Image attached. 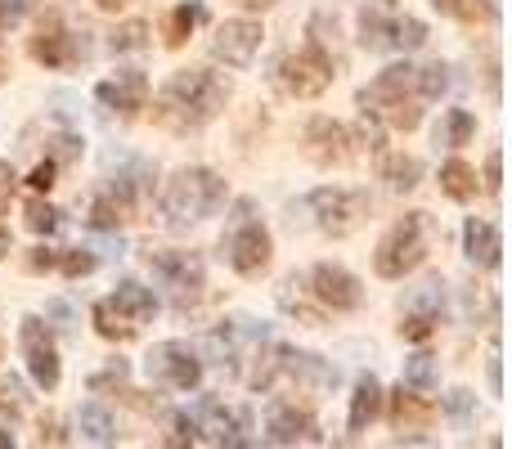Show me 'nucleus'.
I'll list each match as a JSON object with an SVG mask.
<instances>
[{
  "instance_id": "1",
  "label": "nucleus",
  "mask_w": 512,
  "mask_h": 449,
  "mask_svg": "<svg viewBox=\"0 0 512 449\" xmlns=\"http://www.w3.org/2000/svg\"><path fill=\"white\" fill-rule=\"evenodd\" d=\"M225 95H230V90H225V81L216 77V72L185 68L167 81V90H162V117L189 131V126L212 122V117L225 108Z\"/></svg>"
},
{
  "instance_id": "2",
  "label": "nucleus",
  "mask_w": 512,
  "mask_h": 449,
  "mask_svg": "<svg viewBox=\"0 0 512 449\" xmlns=\"http://www.w3.org/2000/svg\"><path fill=\"white\" fill-rule=\"evenodd\" d=\"M418 99H423L418 95V68L396 63V68L378 72V81L360 95V104H364V113L369 117H382V122L396 126V131H414V126L423 122Z\"/></svg>"
},
{
  "instance_id": "3",
  "label": "nucleus",
  "mask_w": 512,
  "mask_h": 449,
  "mask_svg": "<svg viewBox=\"0 0 512 449\" xmlns=\"http://www.w3.org/2000/svg\"><path fill=\"white\" fill-rule=\"evenodd\" d=\"M221 203H225V180L203 167L176 171V176L167 180V189H162V212L171 216V225L203 221V216H212Z\"/></svg>"
},
{
  "instance_id": "4",
  "label": "nucleus",
  "mask_w": 512,
  "mask_h": 449,
  "mask_svg": "<svg viewBox=\"0 0 512 449\" xmlns=\"http://www.w3.org/2000/svg\"><path fill=\"white\" fill-rule=\"evenodd\" d=\"M427 238H432V221H427V212H409L405 221L391 225V234L378 243V256H373V265H378L382 279H405L409 270H418L427 256Z\"/></svg>"
},
{
  "instance_id": "5",
  "label": "nucleus",
  "mask_w": 512,
  "mask_h": 449,
  "mask_svg": "<svg viewBox=\"0 0 512 449\" xmlns=\"http://www.w3.org/2000/svg\"><path fill=\"white\" fill-rule=\"evenodd\" d=\"M279 86L297 99H315L333 86V59L324 54V45H306L301 54H288L279 63Z\"/></svg>"
},
{
  "instance_id": "6",
  "label": "nucleus",
  "mask_w": 512,
  "mask_h": 449,
  "mask_svg": "<svg viewBox=\"0 0 512 449\" xmlns=\"http://www.w3.org/2000/svg\"><path fill=\"white\" fill-rule=\"evenodd\" d=\"M310 212H315L319 229L346 238L369 216V194H360V189H315V194H310Z\"/></svg>"
},
{
  "instance_id": "7",
  "label": "nucleus",
  "mask_w": 512,
  "mask_h": 449,
  "mask_svg": "<svg viewBox=\"0 0 512 449\" xmlns=\"http://www.w3.org/2000/svg\"><path fill=\"white\" fill-rule=\"evenodd\" d=\"M225 256L239 274H256L270 261V234L261 229V221H252V207L239 203V216H234L230 234H225Z\"/></svg>"
},
{
  "instance_id": "8",
  "label": "nucleus",
  "mask_w": 512,
  "mask_h": 449,
  "mask_svg": "<svg viewBox=\"0 0 512 449\" xmlns=\"http://www.w3.org/2000/svg\"><path fill=\"white\" fill-rule=\"evenodd\" d=\"M149 270L162 279V288L189 306V301L203 297V261L194 252H149Z\"/></svg>"
},
{
  "instance_id": "9",
  "label": "nucleus",
  "mask_w": 512,
  "mask_h": 449,
  "mask_svg": "<svg viewBox=\"0 0 512 449\" xmlns=\"http://www.w3.org/2000/svg\"><path fill=\"white\" fill-rule=\"evenodd\" d=\"M149 373H153L158 382H167V387H176V391H194L198 382H203V364H198V355L189 351L185 342H162V346H153Z\"/></svg>"
},
{
  "instance_id": "10",
  "label": "nucleus",
  "mask_w": 512,
  "mask_h": 449,
  "mask_svg": "<svg viewBox=\"0 0 512 449\" xmlns=\"http://www.w3.org/2000/svg\"><path fill=\"white\" fill-rule=\"evenodd\" d=\"M256 50H261V23H252V18H230L212 36V54L230 68H248Z\"/></svg>"
},
{
  "instance_id": "11",
  "label": "nucleus",
  "mask_w": 512,
  "mask_h": 449,
  "mask_svg": "<svg viewBox=\"0 0 512 449\" xmlns=\"http://www.w3.org/2000/svg\"><path fill=\"white\" fill-rule=\"evenodd\" d=\"M310 292H315L324 306H333V310H355L364 301L355 274L342 270V265H333V261H324V265H315V270H310Z\"/></svg>"
},
{
  "instance_id": "12",
  "label": "nucleus",
  "mask_w": 512,
  "mask_h": 449,
  "mask_svg": "<svg viewBox=\"0 0 512 449\" xmlns=\"http://www.w3.org/2000/svg\"><path fill=\"white\" fill-rule=\"evenodd\" d=\"M23 355H27V369H32L36 387H45V391L59 387V355H54V342L41 328V319H23Z\"/></svg>"
},
{
  "instance_id": "13",
  "label": "nucleus",
  "mask_w": 512,
  "mask_h": 449,
  "mask_svg": "<svg viewBox=\"0 0 512 449\" xmlns=\"http://www.w3.org/2000/svg\"><path fill=\"white\" fill-rule=\"evenodd\" d=\"M95 95H99V104L117 108L122 117H135L144 108V99H149V77H144L140 68H122L113 81H104Z\"/></svg>"
},
{
  "instance_id": "14",
  "label": "nucleus",
  "mask_w": 512,
  "mask_h": 449,
  "mask_svg": "<svg viewBox=\"0 0 512 449\" xmlns=\"http://www.w3.org/2000/svg\"><path fill=\"white\" fill-rule=\"evenodd\" d=\"M194 427H198V432H207V441H212V445H243L239 432L248 427V414H230L221 400H203Z\"/></svg>"
},
{
  "instance_id": "15",
  "label": "nucleus",
  "mask_w": 512,
  "mask_h": 449,
  "mask_svg": "<svg viewBox=\"0 0 512 449\" xmlns=\"http://www.w3.org/2000/svg\"><path fill=\"white\" fill-rule=\"evenodd\" d=\"M32 54L45 63V68H63V63H72V36H68V27H63V18L59 14H45V23H41V32L32 36Z\"/></svg>"
},
{
  "instance_id": "16",
  "label": "nucleus",
  "mask_w": 512,
  "mask_h": 449,
  "mask_svg": "<svg viewBox=\"0 0 512 449\" xmlns=\"http://www.w3.org/2000/svg\"><path fill=\"white\" fill-rule=\"evenodd\" d=\"M306 144L319 162H346L351 158V135H346V126L328 122V117H315V122L306 126Z\"/></svg>"
},
{
  "instance_id": "17",
  "label": "nucleus",
  "mask_w": 512,
  "mask_h": 449,
  "mask_svg": "<svg viewBox=\"0 0 512 449\" xmlns=\"http://www.w3.org/2000/svg\"><path fill=\"white\" fill-rule=\"evenodd\" d=\"M265 441L270 445H315V423H310L306 414H297V409L279 405L270 414V423H265Z\"/></svg>"
},
{
  "instance_id": "18",
  "label": "nucleus",
  "mask_w": 512,
  "mask_h": 449,
  "mask_svg": "<svg viewBox=\"0 0 512 449\" xmlns=\"http://www.w3.org/2000/svg\"><path fill=\"white\" fill-rule=\"evenodd\" d=\"M391 27H396V0H369L360 9V41L369 50H391Z\"/></svg>"
},
{
  "instance_id": "19",
  "label": "nucleus",
  "mask_w": 512,
  "mask_h": 449,
  "mask_svg": "<svg viewBox=\"0 0 512 449\" xmlns=\"http://www.w3.org/2000/svg\"><path fill=\"white\" fill-rule=\"evenodd\" d=\"M274 364H279L292 382H306V387H315V391H324V387H333V382H337V369H328V364L315 360V355L279 351V360H274Z\"/></svg>"
},
{
  "instance_id": "20",
  "label": "nucleus",
  "mask_w": 512,
  "mask_h": 449,
  "mask_svg": "<svg viewBox=\"0 0 512 449\" xmlns=\"http://www.w3.org/2000/svg\"><path fill=\"white\" fill-rule=\"evenodd\" d=\"M463 243H468V256L477 265L499 270V229L490 221H477V216H472V221L463 225Z\"/></svg>"
},
{
  "instance_id": "21",
  "label": "nucleus",
  "mask_w": 512,
  "mask_h": 449,
  "mask_svg": "<svg viewBox=\"0 0 512 449\" xmlns=\"http://www.w3.org/2000/svg\"><path fill=\"white\" fill-rule=\"evenodd\" d=\"M108 306L117 310V315L126 319V324H144V319H153V310H158V301H153L149 288H140V283H122V288L108 297Z\"/></svg>"
},
{
  "instance_id": "22",
  "label": "nucleus",
  "mask_w": 512,
  "mask_h": 449,
  "mask_svg": "<svg viewBox=\"0 0 512 449\" xmlns=\"http://www.w3.org/2000/svg\"><path fill=\"white\" fill-rule=\"evenodd\" d=\"M391 418H396V427H427L436 418V405L427 396H418L414 387H400L396 396H391Z\"/></svg>"
},
{
  "instance_id": "23",
  "label": "nucleus",
  "mask_w": 512,
  "mask_h": 449,
  "mask_svg": "<svg viewBox=\"0 0 512 449\" xmlns=\"http://www.w3.org/2000/svg\"><path fill=\"white\" fill-rule=\"evenodd\" d=\"M131 221V189L122 185V194H104L95 198V207H90V225L95 229H117Z\"/></svg>"
},
{
  "instance_id": "24",
  "label": "nucleus",
  "mask_w": 512,
  "mask_h": 449,
  "mask_svg": "<svg viewBox=\"0 0 512 449\" xmlns=\"http://www.w3.org/2000/svg\"><path fill=\"white\" fill-rule=\"evenodd\" d=\"M378 409H382V387L373 378H364L351 396V432H364L378 418Z\"/></svg>"
},
{
  "instance_id": "25",
  "label": "nucleus",
  "mask_w": 512,
  "mask_h": 449,
  "mask_svg": "<svg viewBox=\"0 0 512 449\" xmlns=\"http://www.w3.org/2000/svg\"><path fill=\"white\" fill-rule=\"evenodd\" d=\"M472 131H477V122H472L468 108H450V113L441 117V126H436V144H445V149H459V144L472 140Z\"/></svg>"
},
{
  "instance_id": "26",
  "label": "nucleus",
  "mask_w": 512,
  "mask_h": 449,
  "mask_svg": "<svg viewBox=\"0 0 512 449\" xmlns=\"http://www.w3.org/2000/svg\"><path fill=\"white\" fill-rule=\"evenodd\" d=\"M441 189L450 198H459V203H468V198L477 194V171H472L468 162H459V158L445 162V167H441Z\"/></svg>"
},
{
  "instance_id": "27",
  "label": "nucleus",
  "mask_w": 512,
  "mask_h": 449,
  "mask_svg": "<svg viewBox=\"0 0 512 449\" xmlns=\"http://www.w3.org/2000/svg\"><path fill=\"white\" fill-rule=\"evenodd\" d=\"M378 171H382V180H387V185L396 189V194H405V189H414V185H418V162H414V158H405V153H387Z\"/></svg>"
},
{
  "instance_id": "28",
  "label": "nucleus",
  "mask_w": 512,
  "mask_h": 449,
  "mask_svg": "<svg viewBox=\"0 0 512 449\" xmlns=\"http://www.w3.org/2000/svg\"><path fill=\"white\" fill-rule=\"evenodd\" d=\"M81 436L95 445H113V414H108L104 405H81Z\"/></svg>"
},
{
  "instance_id": "29",
  "label": "nucleus",
  "mask_w": 512,
  "mask_h": 449,
  "mask_svg": "<svg viewBox=\"0 0 512 449\" xmlns=\"http://www.w3.org/2000/svg\"><path fill=\"white\" fill-rule=\"evenodd\" d=\"M95 328L108 337V342H131V337H135V324H126V319L117 315L108 301H99V306H95Z\"/></svg>"
},
{
  "instance_id": "30",
  "label": "nucleus",
  "mask_w": 512,
  "mask_h": 449,
  "mask_svg": "<svg viewBox=\"0 0 512 449\" xmlns=\"http://www.w3.org/2000/svg\"><path fill=\"white\" fill-rule=\"evenodd\" d=\"M400 387L432 391L436 387V360H432V355H409V360H405V382H400Z\"/></svg>"
},
{
  "instance_id": "31",
  "label": "nucleus",
  "mask_w": 512,
  "mask_h": 449,
  "mask_svg": "<svg viewBox=\"0 0 512 449\" xmlns=\"http://www.w3.org/2000/svg\"><path fill=\"white\" fill-rule=\"evenodd\" d=\"M427 41V27L418 23V18H400L396 14V27H391V50H418V45Z\"/></svg>"
},
{
  "instance_id": "32",
  "label": "nucleus",
  "mask_w": 512,
  "mask_h": 449,
  "mask_svg": "<svg viewBox=\"0 0 512 449\" xmlns=\"http://www.w3.org/2000/svg\"><path fill=\"white\" fill-rule=\"evenodd\" d=\"M198 18H203V9L198 5H180L176 14H171V23H167V45H185V36L194 32Z\"/></svg>"
},
{
  "instance_id": "33",
  "label": "nucleus",
  "mask_w": 512,
  "mask_h": 449,
  "mask_svg": "<svg viewBox=\"0 0 512 449\" xmlns=\"http://www.w3.org/2000/svg\"><path fill=\"white\" fill-rule=\"evenodd\" d=\"M445 86H450V68H445V63H432V68H418V95H423V99H436Z\"/></svg>"
},
{
  "instance_id": "34",
  "label": "nucleus",
  "mask_w": 512,
  "mask_h": 449,
  "mask_svg": "<svg viewBox=\"0 0 512 449\" xmlns=\"http://www.w3.org/2000/svg\"><path fill=\"white\" fill-rule=\"evenodd\" d=\"M23 216H27V229H32V234H50V229H59V212H54L50 203H36L32 198Z\"/></svg>"
},
{
  "instance_id": "35",
  "label": "nucleus",
  "mask_w": 512,
  "mask_h": 449,
  "mask_svg": "<svg viewBox=\"0 0 512 449\" xmlns=\"http://www.w3.org/2000/svg\"><path fill=\"white\" fill-rule=\"evenodd\" d=\"M144 41H149V27L144 23H122L113 32V50H144Z\"/></svg>"
},
{
  "instance_id": "36",
  "label": "nucleus",
  "mask_w": 512,
  "mask_h": 449,
  "mask_svg": "<svg viewBox=\"0 0 512 449\" xmlns=\"http://www.w3.org/2000/svg\"><path fill=\"white\" fill-rule=\"evenodd\" d=\"M441 14H454V18H486L490 9L481 5V0H432Z\"/></svg>"
},
{
  "instance_id": "37",
  "label": "nucleus",
  "mask_w": 512,
  "mask_h": 449,
  "mask_svg": "<svg viewBox=\"0 0 512 449\" xmlns=\"http://www.w3.org/2000/svg\"><path fill=\"white\" fill-rule=\"evenodd\" d=\"M0 409L5 414H23V382L18 378H0Z\"/></svg>"
},
{
  "instance_id": "38",
  "label": "nucleus",
  "mask_w": 512,
  "mask_h": 449,
  "mask_svg": "<svg viewBox=\"0 0 512 449\" xmlns=\"http://www.w3.org/2000/svg\"><path fill=\"white\" fill-rule=\"evenodd\" d=\"M400 333H405L409 342H423V337H432V315H409L405 324H400Z\"/></svg>"
},
{
  "instance_id": "39",
  "label": "nucleus",
  "mask_w": 512,
  "mask_h": 449,
  "mask_svg": "<svg viewBox=\"0 0 512 449\" xmlns=\"http://www.w3.org/2000/svg\"><path fill=\"white\" fill-rule=\"evenodd\" d=\"M95 270V256L90 252H68L63 256V274H72V279H77V274H90Z\"/></svg>"
},
{
  "instance_id": "40",
  "label": "nucleus",
  "mask_w": 512,
  "mask_h": 449,
  "mask_svg": "<svg viewBox=\"0 0 512 449\" xmlns=\"http://www.w3.org/2000/svg\"><path fill=\"white\" fill-rule=\"evenodd\" d=\"M194 432H198V427H194V418H185V414H180V418H176V432L167 436V445H194V441H198Z\"/></svg>"
},
{
  "instance_id": "41",
  "label": "nucleus",
  "mask_w": 512,
  "mask_h": 449,
  "mask_svg": "<svg viewBox=\"0 0 512 449\" xmlns=\"http://www.w3.org/2000/svg\"><path fill=\"white\" fill-rule=\"evenodd\" d=\"M499 171H504V153H490V158H486V189H490V194H499V185H504V180H499Z\"/></svg>"
},
{
  "instance_id": "42",
  "label": "nucleus",
  "mask_w": 512,
  "mask_h": 449,
  "mask_svg": "<svg viewBox=\"0 0 512 449\" xmlns=\"http://www.w3.org/2000/svg\"><path fill=\"white\" fill-rule=\"evenodd\" d=\"M9 198H14V167L0 162V212H9Z\"/></svg>"
},
{
  "instance_id": "43",
  "label": "nucleus",
  "mask_w": 512,
  "mask_h": 449,
  "mask_svg": "<svg viewBox=\"0 0 512 449\" xmlns=\"http://www.w3.org/2000/svg\"><path fill=\"white\" fill-rule=\"evenodd\" d=\"M27 185H32V189H50L54 185V162H41V167L27 176Z\"/></svg>"
},
{
  "instance_id": "44",
  "label": "nucleus",
  "mask_w": 512,
  "mask_h": 449,
  "mask_svg": "<svg viewBox=\"0 0 512 449\" xmlns=\"http://www.w3.org/2000/svg\"><path fill=\"white\" fill-rule=\"evenodd\" d=\"M27 0H0V23H14V18H23Z\"/></svg>"
},
{
  "instance_id": "45",
  "label": "nucleus",
  "mask_w": 512,
  "mask_h": 449,
  "mask_svg": "<svg viewBox=\"0 0 512 449\" xmlns=\"http://www.w3.org/2000/svg\"><path fill=\"white\" fill-rule=\"evenodd\" d=\"M54 261H59V256H54V252H50V247H36V252H32V256H27V265H32V270H50V265H54Z\"/></svg>"
},
{
  "instance_id": "46",
  "label": "nucleus",
  "mask_w": 512,
  "mask_h": 449,
  "mask_svg": "<svg viewBox=\"0 0 512 449\" xmlns=\"http://www.w3.org/2000/svg\"><path fill=\"white\" fill-rule=\"evenodd\" d=\"M41 441H50V445H63V441H68V436L59 432V423H54V418H45V423H41Z\"/></svg>"
},
{
  "instance_id": "47",
  "label": "nucleus",
  "mask_w": 512,
  "mask_h": 449,
  "mask_svg": "<svg viewBox=\"0 0 512 449\" xmlns=\"http://www.w3.org/2000/svg\"><path fill=\"white\" fill-rule=\"evenodd\" d=\"M468 409H472V396H468V391H454V396H450V414H468Z\"/></svg>"
},
{
  "instance_id": "48",
  "label": "nucleus",
  "mask_w": 512,
  "mask_h": 449,
  "mask_svg": "<svg viewBox=\"0 0 512 449\" xmlns=\"http://www.w3.org/2000/svg\"><path fill=\"white\" fill-rule=\"evenodd\" d=\"M95 5H99V9H122L126 0H95Z\"/></svg>"
},
{
  "instance_id": "49",
  "label": "nucleus",
  "mask_w": 512,
  "mask_h": 449,
  "mask_svg": "<svg viewBox=\"0 0 512 449\" xmlns=\"http://www.w3.org/2000/svg\"><path fill=\"white\" fill-rule=\"evenodd\" d=\"M0 256H9V229H0Z\"/></svg>"
},
{
  "instance_id": "50",
  "label": "nucleus",
  "mask_w": 512,
  "mask_h": 449,
  "mask_svg": "<svg viewBox=\"0 0 512 449\" xmlns=\"http://www.w3.org/2000/svg\"><path fill=\"white\" fill-rule=\"evenodd\" d=\"M9 445H14V436H9V432H0V449H9Z\"/></svg>"
},
{
  "instance_id": "51",
  "label": "nucleus",
  "mask_w": 512,
  "mask_h": 449,
  "mask_svg": "<svg viewBox=\"0 0 512 449\" xmlns=\"http://www.w3.org/2000/svg\"><path fill=\"white\" fill-rule=\"evenodd\" d=\"M5 72H9V59H5V54H0V81H5Z\"/></svg>"
},
{
  "instance_id": "52",
  "label": "nucleus",
  "mask_w": 512,
  "mask_h": 449,
  "mask_svg": "<svg viewBox=\"0 0 512 449\" xmlns=\"http://www.w3.org/2000/svg\"><path fill=\"white\" fill-rule=\"evenodd\" d=\"M243 5H270V0H243Z\"/></svg>"
}]
</instances>
